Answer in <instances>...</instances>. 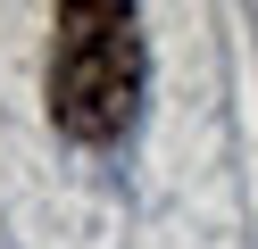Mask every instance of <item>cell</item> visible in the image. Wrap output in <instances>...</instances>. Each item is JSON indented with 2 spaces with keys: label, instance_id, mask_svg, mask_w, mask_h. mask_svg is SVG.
Here are the masks:
<instances>
[{
  "label": "cell",
  "instance_id": "6da1fadb",
  "mask_svg": "<svg viewBox=\"0 0 258 249\" xmlns=\"http://www.w3.org/2000/svg\"><path fill=\"white\" fill-rule=\"evenodd\" d=\"M50 33V125L67 141H117L142 108V17L117 0H67Z\"/></svg>",
  "mask_w": 258,
  "mask_h": 249
}]
</instances>
